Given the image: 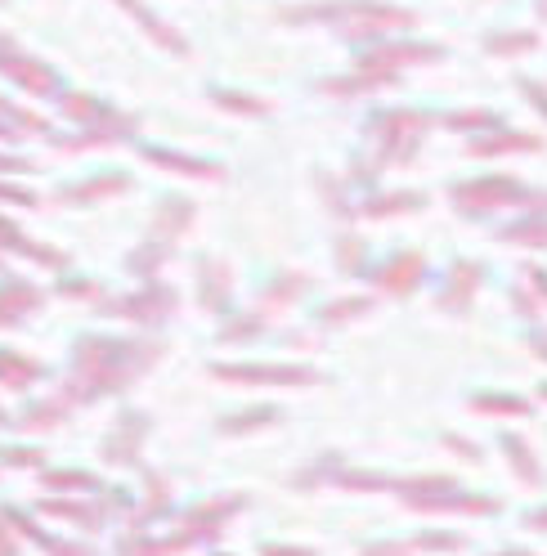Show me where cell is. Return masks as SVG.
<instances>
[{"label": "cell", "instance_id": "obj_1", "mask_svg": "<svg viewBox=\"0 0 547 556\" xmlns=\"http://www.w3.org/2000/svg\"><path fill=\"white\" fill-rule=\"evenodd\" d=\"M220 382H252V386H310L315 373L310 368H283V364H224L216 368Z\"/></svg>", "mask_w": 547, "mask_h": 556}, {"label": "cell", "instance_id": "obj_2", "mask_svg": "<svg viewBox=\"0 0 547 556\" xmlns=\"http://www.w3.org/2000/svg\"><path fill=\"white\" fill-rule=\"evenodd\" d=\"M458 202L467 211H476V207H507V202H525V189L516 180H476V184L458 189Z\"/></svg>", "mask_w": 547, "mask_h": 556}, {"label": "cell", "instance_id": "obj_3", "mask_svg": "<svg viewBox=\"0 0 547 556\" xmlns=\"http://www.w3.org/2000/svg\"><path fill=\"white\" fill-rule=\"evenodd\" d=\"M144 431H149V422L135 417V413H126V417L117 422V436H108V445H104V458H108V462H126V458L135 453V440H144Z\"/></svg>", "mask_w": 547, "mask_h": 556}, {"label": "cell", "instance_id": "obj_4", "mask_svg": "<svg viewBox=\"0 0 547 556\" xmlns=\"http://www.w3.org/2000/svg\"><path fill=\"white\" fill-rule=\"evenodd\" d=\"M418 278H422V256H418V252H408V256H399V261H390V265H386L382 287H390V292H408Z\"/></svg>", "mask_w": 547, "mask_h": 556}, {"label": "cell", "instance_id": "obj_5", "mask_svg": "<svg viewBox=\"0 0 547 556\" xmlns=\"http://www.w3.org/2000/svg\"><path fill=\"white\" fill-rule=\"evenodd\" d=\"M117 314H130V319H162L166 310H170V292L158 287L153 296H135V301H126V305H112Z\"/></svg>", "mask_w": 547, "mask_h": 556}, {"label": "cell", "instance_id": "obj_6", "mask_svg": "<svg viewBox=\"0 0 547 556\" xmlns=\"http://www.w3.org/2000/svg\"><path fill=\"white\" fill-rule=\"evenodd\" d=\"M476 283H480V270H476V265H458V270H453V283H449V292H444V305H449V310H462V305L471 301Z\"/></svg>", "mask_w": 547, "mask_h": 556}, {"label": "cell", "instance_id": "obj_7", "mask_svg": "<svg viewBox=\"0 0 547 556\" xmlns=\"http://www.w3.org/2000/svg\"><path fill=\"white\" fill-rule=\"evenodd\" d=\"M32 305H41V292H32V287H23V283H14L5 296H0V324H14L23 310H32Z\"/></svg>", "mask_w": 547, "mask_h": 556}, {"label": "cell", "instance_id": "obj_8", "mask_svg": "<svg viewBox=\"0 0 547 556\" xmlns=\"http://www.w3.org/2000/svg\"><path fill=\"white\" fill-rule=\"evenodd\" d=\"M41 368L32 364V359H18V355H0V377L9 382V386H27L32 377H36Z\"/></svg>", "mask_w": 547, "mask_h": 556}, {"label": "cell", "instance_id": "obj_9", "mask_svg": "<svg viewBox=\"0 0 547 556\" xmlns=\"http://www.w3.org/2000/svg\"><path fill=\"white\" fill-rule=\"evenodd\" d=\"M511 149H539V139L534 135H498V139H480V144H471V153H511Z\"/></svg>", "mask_w": 547, "mask_h": 556}, {"label": "cell", "instance_id": "obj_10", "mask_svg": "<svg viewBox=\"0 0 547 556\" xmlns=\"http://www.w3.org/2000/svg\"><path fill=\"white\" fill-rule=\"evenodd\" d=\"M476 408L498 413V417H521V413H530V404H525V399H511V395H476Z\"/></svg>", "mask_w": 547, "mask_h": 556}, {"label": "cell", "instance_id": "obj_11", "mask_svg": "<svg viewBox=\"0 0 547 556\" xmlns=\"http://www.w3.org/2000/svg\"><path fill=\"white\" fill-rule=\"evenodd\" d=\"M202 287H207V292H202V301H207L212 310H224V301H229V274L220 270V274L212 278V270L202 265Z\"/></svg>", "mask_w": 547, "mask_h": 556}, {"label": "cell", "instance_id": "obj_12", "mask_svg": "<svg viewBox=\"0 0 547 556\" xmlns=\"http://www.w3.org/2000/svg\"><path fill=\"white\" fill-rule=\"evenodd\" d=\"M534 46H539L534 32H507V36H493L490 41L493 55H516V50H534Z\"/></svg>", "mask_w": 547, "mask_h": 556}, {"label": "cell", "instance_id": "obj_13", "mask_svg": "<svg viewBox=\"0 0 547 556\" xmlns=\"http://www.w3.org/2000/svg\"><path fill=\"white\" fill-rule=\"evenodd\" d=\"M507 242H534V247H547V221H530V224H516L502 233Z\"/></svg>", "mask_w": 547, "mask_h": 556}, {"label": "cell", "instance_id": "obj_14", "mask_svg": "<svg viewBox=\"0 0 547 556\" xmlns=\"http://www.w3.org/2000/svg\"><path fill=\"white\" fill-rule=\"evenodd\" d=\"M408 207H422L418 193H395L386 202H368V216H386V211H408Z\"/></svg>", "mask_w": 547, "mask_h": 556}, {"label": "cell", "instance_id": "obj_15", "mask_svg": "<svg viewBox=\"0 0 547 556\" xmlns=\"http://www.w3.org/2000/svg\"><path fill=\"white\" fill-rule=\"evenodd\" d=\"M502 448L511 453V462H516V471H525V480H539V467H534V458L525 453L521 440H502Z\"/></svg>", "mask_w": 547, "mask_h": 556}, {"label": "cell", "instance_id": "obj_16", "mask_svg": "<svg viewBox=\"0 0 547 556\" xmlns=\"http://www.w3.org/2000/svg\"><path fill=\"white\" fill-rule=\"evenodd\" d=\"M46 485H55V489H95V480L86 471H55Z\"/></svg>", "mask_w": 547, "mask_h": 556}, {"label": "cell", "instance_id": "obj_17", "mask_svg": "<svg viewBox=\"0 0 547 556\" xmlns=\"http://www.w3.org/2000/svg\"><path fill=\"white\" fill-rule=\"evenodd\" d=\"M453 130H476V126H498L493 112H462V117H449Z\"/></svg>", "mask_w": 547, "mask_h": 556}, {"label": "cell", "instance_id": "obj_18", "mask_svg": "<svg viewBox=\"0 0 547 556\" xmlns=\"http://www.w3.org/2000/svg\"><path fill=\"white\" fill-rule=\"evenodd\" d=\"M368 301H336V310H324V324H336V319H350V314H364Z\"/></svg>", "mask_w": 547, "mask_h": 556}, {"label": "cell", "instance_id": "obj_19", "mask_svg": "<svg viewBox=\"0 0 547 556\" xmlns=\"http://www.w3.org/2000/svg\"><path fill=\"white\" fill-rule=\"evenodd\" d=\"M521 90H525V99H530V104L547 117V90H543V86H539V81H521Z\"/></svg>", "mask_w": 547, "mask_h": 556}, {"label": "cell", "instance_id": "obj_20", "mask_svg": "<svg viewBox=\"0 0 547 556\" xmlns=\"http://www.w3.org/2000/svg\"><path fill=\"white\" fill-rule=\"evenodd\" d=\"M265 556H315V552H305V548H265Z\"/></svg>", "mask_w": 547, "mask_h": 556}, {"label": "cell", "instance_id": "obj_21", "mask_svg": "<svg viewBox=\"0 0 547 556\" xmlns=\"http://www.w3.org/2000/svg\"><path fill=\"white\" fill-rule=\"evenodd\" d=\"M530 525H534V530H547V511H534V516H530Z\"/></svg>", "mask_w": 547, "mask_h": 556}, {"label": "cell", "instance_id": "obj_22", "mask_svg": "<svg viewBox=\"0 0 547 556\" xmlns=\"http://www.w3.org/2000/svg\"><path fill=\"white\" fill-rule=\"evenodd\" d=\"M0 556H14V543H9L5 534H0Z\"/></svg>", "mask_w": 547, "mask_h": 556}, {"label": "cell", "instance_id": "obj_23", "mask_svg": "<svg viewBox=\"0 0 547 556\" xmlns=\"http://www.w3.org/2000/svg\"><path fill=\"white\" fill-rule=\"evenodd\" d=\"M534 283L543 287V296H547V274H539V270H534Z\"/></svg>", "mask_w": 547, "mask_h": 556}, {"label": "cell", "instance_id": "obj_24", "mask_svg": "<svg viewBox=\"0 0 547 556\" xmlns=\"http://www.w3.org/2000/svg\"><path fill=\"white\" fill-rule=\"evenodd\" d=\"M543 18H547V0H543Z\"/></svg>", "mask_w": 547, "mask_h": 556}, {"label": "cell", "instance_id": "obj_25", "mask_svg": "<svg viewBox=\"0 0 547 556\" xmlns=\"http://www.w3.org/2000/svg\"><path fill=\"white\" fill-rule=\"evenodd\" d=\"M543 395H547V390H543Z\"/></svg>", "mask_w": 547, "mask_h": 556}]
</instances>
